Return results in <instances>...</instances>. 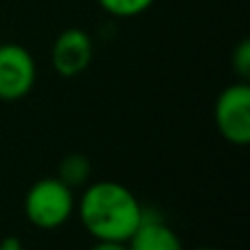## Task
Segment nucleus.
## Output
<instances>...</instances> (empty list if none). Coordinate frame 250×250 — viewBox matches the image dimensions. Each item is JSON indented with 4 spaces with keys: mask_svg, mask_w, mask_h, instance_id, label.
I'll return each mask as SVG.
<instances>
[{
    "mask_svg": "<svg viewBox=\"0 0 250 250\" xmlns=\"http://www.w3.org/2000/svg\"><path fill=\"white\" fill-rule=\"evenodd\" d=\"M75 208L83 229L97 242L127 244L145 215V208L136 195L114 180H99L92 185L88 182Z\"/></svg>",
    "mask_w": 250,
    "mask_h": 250,
    "instance_id": "f257e3e1",
    "label": "nucleus"
},
{
    "mask_svg": "<svg viewBox=\"0 0 250 250\" xmlns=\"http://www.w3.org/2000/svg\"><path fill=\"white\" fill-rule=\"evenodd\" d=\"M77 200L75 191L66 187L60 178H42L29 189L24 198L26 220L44 230L64 226L73 217Z\"/></svg>",
    "mask_w": 250,
    "mask_h": 250,
    "instance_id": "f03ea898",
    "label": "nucleus"
},
{
    "mask_svg": "<svg viewBox=\"0 0 250 250\" xmlns=\"http://www.w3.org/2000/svg\"><path fill=\"white\" fill-rule=\"evenodd\" d=\"M215 125L220 134L233 145H248L250 141V86L237 82L224 88L215 101Z\"/></svg>",
    "mask_w": 250,
    "mask_h": 250,
    "instance_id": "7ed1b4c3",
    "label": "nucleus"
},
{
    "mask_svg": "<svg viewBox=\"0 0 250 250\" xmlns=\"http://www.w3.org/2000/svg\"><path fill=\"white\" fill-rule=\"evenodd\" d=\"M35 60L20 44L0 42V101H20L35 83Z\"/></svg>",
    "mask_w": 250,
    "mask_h": 250,
    "instance_id": "20e7f679",
    "label": "nucleus"
},
{
    "mask_svg": "<svg viewBox=\"0 0 250 250\" xmlns=\"http://www.w3.org/2000/svg\"><path fill=\"white\" fill-rule=\"evenodd\" d=\"M95 55L92 38L83 29H66L55 38L51 48V64L62 77H77L90 66Z\"/></svg>",
    "mask_w": 250,
    "mask_h": 250,
    "instance_id": "39448f33",
    "label": "nucleus"
},
{
    "mask_svg": "<svg viewBox=\"0 0 250 250\" xmlns=\"http://www.w3.org/2000/svg\"><path fill=\"white\" fill-rule=\"evenodd\" d=\"M127 250H185V246L171 226L145 211L143 222L127 239Z\"/></svg>",
    "mask_w": 250,
    "mask_h": 250,
    "instance_id": "423d86ee",
    "label": "nucleus"
},
{
    "mask_svg": "<svg viewBox=\"0 0 250 250\" xmlns=\"http://www.w3.org/2000/svg\"><path fill=\"white\" fill-rule=\"evenodd\" d=\"M55 178H60V180L64 182L66 187H70L73 191L82 189L92 178V163L83 154H70L62 160L60 171H57Z\"/></svg>",
    "mask_w": 250,
    "mask_h": 250,
    "instance_id": "0eeeda50",
    "label": "nucleus"
},
{
    "mask_svg": "<svg viewBox=\"0 0 250 250\" xmlns=\"http://www.w3.org/2000/svg\"><path fill=\"white\" fill-rule=\"evenodd\" d=\"M97 2L112 18H136L145 13L156 0H97Z\"/></svg>",
    "mask_w": 250,
    "mask_h": 250,
    "instance_id": "6e6552de",
    "label": "nucleus"
},
{
    "mask_svg": "<svg viewBox=\"0 0 250 250\" xmlns=\"http://www.w3.org/2000/svg\"><path fill=\"white\" fill-rule=\"evenodd\" d=\"M233 70L237 73V77L242 82H246L250 77V42L242 40L233 51Z\"/></svg>",
    "mask_w": 250,
    "mask_h": 250,
    "instance_id": "1a4fd4ad",
    "label": "nucleus"
},
{
    "mask_svg": "<svg viewBox=\"0 0 250 250\" xmlns=\"http://www.w3.org/2000/svg\"><path fill=\"white\" fill-rule=\"evenodd\" d=\"M0 250H29L18 237H4L0 242Z\"/></svg>",
    "mask_w": 250,
    "mask_h": 250,
    "instance_id": "9d476101",
    "label": "nucleus"
},
{
    "mask_svg": "<svg viewBox=\"0 0 250 250\" xmlns=\"http://www.w3.org/2000/svg\"><path fill=\"white\" fill-rule=\"evenodd\" d=\"M90 250H127V244H121V242H97Z\"/></svg>",
    "mask_w": 250,
    "mask_h": 250,
    "instance_id": "9b49d317",
    "label": "nucleus"
},
{
    "mask_svg": "<svg viewBox=\"0 0 250 250\" xmlns=\"http://www.w3.org/2000/svg\"><path fill=\"white\" fill-rule=\"evenodd\" d=\"M198 250H217V248H198Z\"/></svg>",
    "mask_w": 250,
    "mask_h": 250,
    "instance_id": "f8f14e48",
    "label": "nucleus"
}]
</instances>
